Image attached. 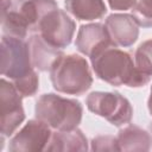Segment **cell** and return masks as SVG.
I'll return each instance as SVG.
<instances>
[{"mask_svg":"<svg viewBox=\"0 0 152 152\" xmlns=\"http://www.w3.org/2000/svg\"><path fill=\"white\" fill-rule=\"evenodd\" d=\"M23 0H1V28L5 36L24 39L28 32L21 12Z\"/></svg>","mask_w":152,"mask_h":152,"instance_id":"12","label":"cell"},{"mask_svg":"<svg viewBox=\"0 0 152 152\" xmlns=\"http://www.w3.org/2000/svg\"><path fill=\"white\" fill-rule=\"evenodd\" d=\"M116 141L119 151H148L152 144L150 133L135 125L120 129Z\"/></svg>","mask_w":152,"mask_h":152,"instance_id":"14","label":"cell"},{"mask_svg":"<svg viewBox=\"0 0 152 152\" xmlns=\"http://www.w3.org/2000/svg\"><path fill=\"white\" fill-rule=\"evenodd\" d=\"M13 84L15 86L17 90L21 94L23 97L33 96L38 89H39V78L38 74L36 71H32L30 75H27L24 78H20L18 81H14Z\"/></svg>","mask_w":152,"mask_h":152,"instance_id":"19","label":"cell"},{"mask_svg":"<svg viewBox=\"0 0 152 152\" xmlns=\"http://www.w3.org/2000/svg\"><path fill=\"white\" fill-rule=\"evenodd\" d=\"M58 8L55 0H26L21 2V12L26 20L28 32L37 33L39 23L51 11Z\"/></svg>","mask_w":152,"mask_h":152,"instance_id":"16","label":"cell"},{"mask_svg":"<svg viewBox=\"0 0 152 152\" xmlns=\"http://www.w3.org/2000/svg\"><path fill=\"white\" fill-rule=\"evenodd\" d=\"M83 107L75 99L62 97L53 93L43 94L36 101V119L56 131H71L82 121Z\"/></svg>","mask_w":152,"mask_h":152,"instance_id":"2","label":"cell"},{"mask_svg":"<svg viewBox=\"0 0 152 152\" xmlns=\"http://www.w3.org/2000/svg\"><path fill=\"white\" fill-rule=\"evenodd\" d=\"M104 25L114 46L128 48L139 37V24L133 14L113 13L106 18Z\"/></svg>","mask_w":152,"mask_h":152,"instance_id":"10","label":"cell"},{"mask_svg":"<svg viewBox=\"0 0 152 152\" xmlns=\"http://www.w3.org/2000/svg\"><path fill=\"white\" fill-rule=\"evenodd\" d=\"M112 45L113 43L106 25L100 23H91L80 26L75 40V46L87 57L91 58Z\"/></svg>","mask_w":152,"mask_h":152,"instance_id":"9","label":"cell"},{"mask_svg":"<svg viewBox=\"0 0 152 152\" xmlns=\"http://www.w3.org/2000/svg\"><path fill=\"white\" fill-rule=\"evenodd\" d=\"M31 62L39 71H50L56 62L64 55L63 49L49 44L39 33H33L28 39Z\"/></svg>","mask_w":152,"mask_h":152,"instance_id":"11","label":"cell"},{"mask_svg":"<svg viewBox=\"0 0 152 152\" xmlns=\"http://www.w3.org/2000/svg\"><path fill=\"white\" fill-rule=\"evenodd\" d=\"M64 6L68 13L77 20H95L107 13L103 0H65Z\"/></svg>","mask_w":152,"mask_h":152,"instance_id":"15","label":"cell"},{"mask_svg":"<svg viewBox=\"0 0 152 152\" xmlns=\"http://www.w3.org/2000/svg\"><path fill=\"white\" fill-rule=\"evenodd\" d=\"M147 108H148V112L152 116V86H151V90H150V96H148V100H147Z\"/></svg>","mask_w":152,"mask_h":152,"instance_id":"22","label":"cell"},{"mask_svg":"<svg viewBox=\"0 0 152 152\" xmlns=\"http://www.w3.org/2000/svg\"><path fill=\"white\" fill-rule=\"evenodd\" d=\"M150 131H151V133H152V124L150 125Z\"/></svg>","mask_w":152,"mask_h":152,"instance_id":"23","label":"cell"},{"mask_svg":"<svg viewBox=\"0 0 152 152\" xmlns=\"http://www.w3.org/2000/svg\"><path fill=\"white\" fill-rule=\"evenodd\" d=\"M132 14L139 26L152 27V0H139L132 8Z\"/></svg>","mask_w":152,"mask_h":152,"instance_id":"18","label":"cell"},{"mask_svg":"<svg viewBox=\"0 0 152 152\" xmlns=\"http://www.w3.org/2000/svg\"><path fill=\"white\" fill-rule=\"evenodd\" d=\"M134 62L137 68L145 75L152 76V39L142 42L135 50Z\"/></svg>","mask_w":152,"mask_h":152,"instance_id":"17","label":"cell"},{"mask_svg":"<svg viewBox=\"0 0 152 152\" xmlns=\"http://www.w3.org/2000/svg\"><path fill=\"white\" fill-rule=\"evenodd\" d=\"M87 108L104 118L115 127H121L131 122L133 108L128 99L118 91H93L86 99Z\"/></svg>","mask_w":152,"mask_h":152,"instance_id":"4","label":"cell"},{"mask_svg":"<svg viewBox=\"0 0 152 152\" xmlns=\"http://www.w3.org/2000/svg\"><path fill=\"white\" fill-rule=\"evenodd\" d=\"M23 96L13 82L1 78L0 104H1V135L11 137L19 125L25 120V112L21 103Z\"/></svg>","mask_w":152,"mask_h":152,"instance_id":"7","label":"cell"},{"mask_svg":"<svg viewBox=\"0 0 152 152\" xmlns=\"http://www.w3.org/2000/svg\"><path fill=\"white\" fill-rule=\"evenodd\" d=\"M90 144L91 151H119L116 137L113 135H97Z\"/></svg>","mask_w":152,"mask_h":152,"instance_id":"20","label":"cell"},{"mask_svg":"<svg viewBox=\"0 0 152 152\" xmlns=\"http://www.w3.org/2000/svg\"><path fill=\"white\" fill-rule=\"evenodd\" d=\"M96 77L110 86H127L140 88L146 86L151 77L142 74L133 62L132 56L114 45L102 50L90 58Z\"/></svg>","mask_w":152,"mask_h":152,"instance_id":"1","label":"cell"},{"mask_svg":"<svg viewBox=\"0 0 152 152\" xmlns=\"http://www.w3.org/2000/svg\"><path fill=\"white\" fill-rule=\"evenodd\" d=\"M50 72L55 90L69 95H83L93 84V75L88 62L80 55H63Z\"/></svg>","mask_w":152,"mask_h":152,"instance_id":"3","label":"cell"},{"mask_svg":"<svg viewBox=\"0 0 152 152\" xmlns=\"http://www.w3.org/2000/svg\"><path fill=\"white\" fill-rule=\"evenodd\" d=\"M1 50V74L12 82L26 77L33 70L28 43L21 38L2 36Z\"/></svg>","mask_w":152,"mask_h":152,"instance_id":"5","label":"cell"},{"mask_svg":"<svg viewBox=\"0 0 152 152\" xmlns=\"http://www.w3.org/2000/svg\"><path fill=\"white\" fill-rule=\"evenodd\" d=\"M51 127L39 119L28 120L27 124L10 140L8 150L12 152L45 151L52 132Z\"/></svg>","mask_w":152,"mask_h":152,"instance_id":"8","label":"cell"},{"mask_svg":"<svg viewBox=\"0 0 152 152\" xmlns=\"http://www.w3.org/2000/svg\"><path fill=\"white\" fill-rule=\"evenodd\" d=\"M88 140L83 132L78 128L71 131H57L52 133L51 139L45 151L57 152H75V151H88Z\"/></svg>","mask_w":152,"mask_h":152,"instance_id":"13","label":"cell"},{"mask_svg":"<svg viewBox=\"0 0 152 152\" xmlns=\"http://www.w3.org/2000/svg\"><path fill=\"white\" fill-rule=\"evenodd\" d=\"M76 30L75 21L59 7L49 12L39 23V33L49 44L64 49L70 45Z\"/></svg>","mask_w":152,"mask_h":152,"instance_id":"6","label":"cell"},{"mask_svg":"<svg viewBox=\"0 0 152 152\" xmlns=\"http://www.w3.org/2000/svg\"><path fill=\"white\" fill-rule=\"evenodd\" d=\"M109 4V7L114 11H127L132 10L138 0H107Z\"/></svg>","mask_w":152,"mask_h":152,"instance_id":"21","label":"cell"}]
</instances>
